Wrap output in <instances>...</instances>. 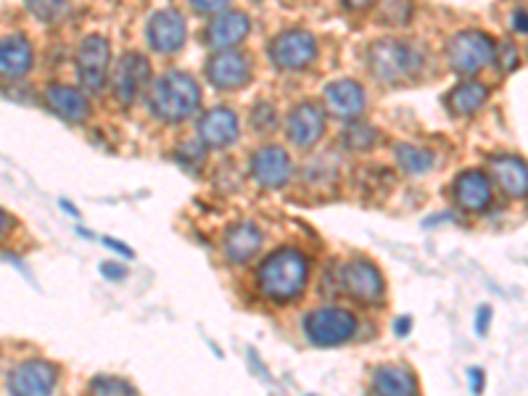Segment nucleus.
<instances>
[{"mask_svg": "<svg viewBox=\"0 0 528 396\" xmlns=\"http://www.w3.org/2000/svg\"><path fill=\"white\" fill-rule=\"evenodd\" d=\"M309 280V259L304 251L286 246L278 249L275 254L264 259L257 270V288L264 299L278 301H294L304 294Z\"/></svg>", "mask_w": 528, "mask_h": 396, "instance_id": "1", "label": "nucleus"}, {"mask_svg": "<svg viewBox=\"0 0 528 396\" xmlns=\"http://www.w3.org/2000/svg\"><path fill=\"white\" fill-rule=\"evenodd\" d=\"M148 103L156 117L167 119V122H183L193 117L201 106V88H198L196 77L188 72H167L151 85Z\"/></svg>", "mask_w": 528, "mask_h": 396, "instance_id": "2", "label": "nucleus"}, {"mask_svg": "<svg viewBox=\"0 0 528 396\" xmlns=\"http://www.w3.org/2000/svg\"><path fill=\"white\" fill-rule=\"evenodd\" d=\"M370 72L386 85H404L412 82L423 72V53L418 45L404 43V40H378L367 51Z\"/></svg>", "mask_w": 528, "mask_h": 396, "instance_id": "3", "label": "nucleus"}, {"mask_svg": "<svg viewBox=\"0 0 528 396\" xmlns=\"http://www.w3.org/2000/svg\"><path fill=\"white\" fill-rule=\"evenodd\" d=\"M494 56H497V43H494L492 35H486L481 30L457 32L447 45L449 66L460 74L481 72Z\"/></svg>", "mask_w": 528, "mask_h": 396, "instance_id": "4", "label": "nucleus"}, {"mask_svg": "<svg viewBox=\"0 0 528 396\" xmlns=\"http://www.w3.org/2000/svg\"><path fill=\"white\" fill-rule=\"evenodd\" d=\"M338 288L362 304H378L386 294L383 272L367 259H349L338 267Z\"/></svg>", "mask_w": 528, "mask_h": 396, "instance_id": "5", "label": "nucleus"}, {"mask_svg": "<svg viewBox=\"0 0 528 396\" xmlns=\"http://www.w3.org/2000/svg\"><path fill=\"white\" fill-rule=\"evenodd\" d=\"M304 333L315 346H341L357 333V317L349 309L323 307L304 320Z\"/></svg>", "mask_w": 528, "mask_h": 396, "instance_id": "6", "label": "nucleus"}, {"mask_svg": "<svg viewBox=\"0 0 528 396\" xmlns=\"http://www.w3.org/2000/svg\"><path fill=\"white\" fill-rule=\"evenodd\" d=\"M111 48L103 35H88L77 48V77L90 93H101L109 80Z\"/></svg>", "mask_w": 528, "mask_h": 396, "instance_id": "7", "label": "nucleus"}, {"mask_svg": "<svg viewBox=\"0 0 528 396\" xmlns=\"http://www.w3.org/2000/svg\"><path fill=\"white\" fill-rule=\"evenodd\" d=\"M272 64L288 72H299L315 64L317 59V37L307 30L280 32L270 45Z\"/></svg>", "mask_w": 528, "mask_h": 396, "instance_id": "8", "label": "nucleus"}, {"mask_svg": "<svg viewBox=\"0 0 528 396\" xmlns=\"http://www.w3.org/2000/svg\"><path fill=\"white\" fill-rule=\"evenodd\" d=\"M59 381V373L51 362L27 360L16 365L8 375V394L11 396H51Z\"/></svg>", "mask_w": 528, "mask_h": 396, "instance_id": "9", "label": "nucleus"}, {"mask_svg": "<svg viewBox=\"0 0 528 396\" xmlns=\"http://www.w3.org/2000/svg\"><path fill=\"white\" fill-rule=\"evenodd\" d=\"M251 74H254V61L249 53L241 51H220L206 64V77L220 90H238L249 85Z\"/></svg>", "mask_w": 528, "mask_h": 396, "instance_id": "10", "label": "nucleus"}, {"mask_svg": "<svg viewBox=\"0 0 528 396\" xmlns=\"http://www.w3.org/2000/svg\"><path fill=\"white\" fill-rule=\"evenodd\" d=\"M148 77H151V64H148L146 56L138 51H127L114 69V96H117V101H135L140 90L148 85Z\"/></svg>", "mask_w": 528, "mask_h": 396, "instance_id": "11", "label": "nucleus"}, {"mask_svg": "<svg viewBox=\"0 0 528 396\" xmlns=\"http://www.w3.org/2000/svg\"><path fill=\"white\" fill-rule=\"evenodd\" d=\"M294 172V162L291 156L280 146H264L259 148L254 159H251V175L262 188H280L291 180Z\"/></svg>", "mask_w": 528, "mask_h": 396, "instance_id": "12", "label": "nucleus"}, {"mask_svg": "<svg viewBox=\"0 0 528 396\" xmlns=\"http://www.w3.org/2000/svg\"><path fill=\"white\" fill-rule=\"evenodd\" d=\"M185 16L177 8H164L148 22V43L159 53H177L185 45Z\"/></svg>", "mask_w": 528, "mask_h": 396, "instance_id": "13", "label": "nucleus"}, {"mask_svg": "<svg viewBox=\"0 0 528 396\" xmlns=\"http://www.w3.org/2000/svg\"><path fill=\"white\" fill-rule=\"evenodd\" d=\"M452 193H455L457 206L473 214L484 212L494 198L492 180L481 169H465V172H460L455 185H452Z\"/></svg>", "mask_w": 528, "mask_h": 396, "instance_id": "14", "label": "nucleus"}, {"mask_svg": "<svg viewBox=\"0 0 528 396\" xmlns=\"http://www.w3.org/2000/svg\"><path fill=\"white\" fill-rule=\"evenodd\" d=\"M238 132H241L238 117L225 106L209 109L198 122V140L209 148H228L238 140Z\"/></svg>", "mask_w": 528, "mask_h": 396, "instance_id": "15", "label": "nucleus"}, {"mask_svg": "<svg viewBox=\"0 0 528 396\" xmlns=\"http://www.w3.org/2000/svg\"><path fill=\"white\" fill-rule=\"evenodd\" d=\"M288 138L299 148H312L325 135V114L315 103H299L288 114Z\"/></svg>", "mask_w": 528, "mask_h": 396, "instance_id": "16", "label": "nucleus"}, {"mask_svg": "<svg viewBox=\"0 0 528 396\" xmlns=\"http://www.w3.org/2000/svg\"><path fill=\"white\" fill-rule=\"evenodd\" d=\"M249 16L243 11H222L206 24V45L217 48V51H228L233 45H238L243 37L249 35Z\"/></svg>", "mask_w": 528, "mask_h": 396, "instance_id": "17", "label": "nucleus"}, {"mask_svg": "<svg viewBox=\"0 0 528 396\" xmlns=\"http://www.w3.org/2000/svg\"><path fill=\"white\" fill-rule=\"evenodd\" d=\"M262 241L264 235L257 222L243 220V222H235L233 228H228V233L222 238V251H225V259H228V262L243 264L249 262L254 254H259Z\"/></svg>", "mask_w": 528, "mask_h": 396, "instance_id": "18", "label": "nucleus"}, {"mask_svg": "<svg viewBox=\"0 0 528 396\" xmlns=\"http://www.w3.org/2000/svg\"><path fill=\"white\" fill-rule=\"evenodd\" d=\"M325 106H328L330 114H336L341 119H357L365 111V90H362L360 82L354 80H336L330 82L323 93Z\"/></svg>", "mask_w": 528, "mask_h": 396, "instance_id": "19", "label": "nucleus"}, {"mask_svg": "<svg viewBox=\"0 0 528 396\" xmlns=\"http://www.w3.org/2000/svg\"><path fill=\"white\" fill-rule=\"evenodd\" d=\"M45 101L51 106L61 119L66 122H74V125H80L85 119L90 117V101L88 96L82 93L80 88H72V85H51V88L45 90Z\"/></svg>", "mask_w": 528, "mask_h": 396, "instance_id": "20", "label": "nucleus"}, {"mask_svg": "<svg viewBox=\"0 0 528 396\" xmlns=\"http://www.w3.org/2000/svg\"><path fill=\"white\" fill-rule=\"evenodd\" d=\"M35 64L30 40L24 35H6L0 37V77L16 80L24 77Z\"/></svg>", "mask_w": 528, "mask_h": 396, "instance_id": "21", "label": "nucleus"}, {"mask_svg": "<svg viewBox=\"0 0 528 396\" xmlns=\"http://www.w3.org/2000/svg\"><path fill=\"white\" fill-rule=\"evenodd\" d=\"M492 172L497 185L507 193V196L513 198L526 196L528 172L523 159H518V156H497V159H492Z\"/></svg>", "mask_w": 528, "mask_h": 396, "instance_id": "22", "label": "nucleus"}, {"mask_svg": "<svg viewBox=\"0 0 528 396\" xmlns=\"http://www.w3.org/2000/svg\"><path fill=\"white\" fill-rule=\"evenodd\" d=\"M415 375L402 365H383L373 373L375 396H415Z\"/></svg>", "mask_w": 528, "mask_h": 396, "instance_id": "23", "label": "nucleus"}, {"mask_svg": "<svg viewBox=\"0 0 528 396\" xmlns=\"http://www.w3.org/2000/svg\"><path fill=\"white\" fill-rule=\"evenodd\" d=\"M449 109L455 114H462V117H470L476 114L478 109H484V103L489 101V88L481 85V82H462L457 85L452 93H449Z\"/></svg>", "mask_w": 528, "mask_h": 396, "instance_id": "24", "label": "nucleus"}, {"mask_svg": "<svg viewBox=\"0 0 528 396\" xmlns=\"http://www.w3.org/2000/svg\"><path fill=\"white\" fill-rule=\"evenodd\" d=\"M396 162L407 175H426L428 169L436 164V156L428 148L412 146V143H399L396 146Z\"/></svg>", "mask_w": 528, "mask_h": 396, "instance_id": "25", "label": "nucleus"}, {"mask_svg": "<svg viewBox=\"0 0 528 396\" xmlns=\"http://www.w3.org/2000/svg\"><path fill=\"white\" fill-rule=\"evenodd\" d=\"M90 396H138L130 383L122 378H111V375H98L90 381Z\"/></svg>", "mask_w": 528, "mask_h": 396, "instance_id": "26", "label": "nucleus"}, {"mask_svg": "<svg viewBox=\"0 0 528 396\" xmlns=\"http://www.w3.org/2000/svg\"><path fill=\"white\" fill-rule=\"evenodd\" d=\"M375 138H378V132H375V127L370 125H354L344 132V140L349 143V148H354V151H365V148H370L375 143Z\"/></svg>", "mask_w": 528, "mask_h": 396, "instance_id": "27", "label": "nucleus"}, {"mask_svg": "<svg viewBox=\"0 0 528 396\" xmlns=\"http://www.w3.org/2000/svg\"><path fill=\"white\" fill-rule=\"evenodd\" d=\"M278 125V114L272 109L270 103H257L254 111H251V127L254 132H272Z\"/></svg>", "mask_w": 528, "mask_h": 396, "instance_id": "28", "label": "nucleus"}, {"mask_svg": "<svg viewBox=\"0 0 528 396\" xmlns=\"http://www.w3.org/2000/svg\"><path fill=\"white\" fill-rule=\"evenodd\" d=\"M30 11L37 16H43V19H53L56 14L66 11L64 3H30Z\"/></svg>", "mask_w": 528, "mask_h": 396, "instance_id": "29", "label": "nucleus"}, {"mask_svg": "<svg viewBox=\"0 0 528 396\" xmlns=\"http://www.w3.org/2000/svg\"><path fill=\"white\" fill-rule=\"evenodd\" d=\"M101 272L109 280H125V275H127L125 267H122V264H114V262H103Z\"/></svg>", "mask_w": 528, "mask_h": 396, "instance_id": "30", "label": "nucleus"}, {"mask_svg": "<svg viewBox=\"0 0 528 396\" xmlns=\"http://www.w3.org/2000/svg\"><path fill=\"white\" fill-rule=\"evenodd\" d=\"M489 320H492V307L478 309V320H476L478 336H486V330H489Z\"/></svg>", "mask_w": 528, "mask_h": 396, "instance_id": "31", "label": "nucleus"}, {"mask_svg": "<svg viewBox=\"0 0 528 396\" xmlns=\"http://www.w3.org/2000/svg\"><path fill=\"white\" fill-rule=\"evenodd\" d=\"M193 8L196 11H204V14H222V11H228V6L225 3H217V0H206V3H193Z\"/></svg>", "mask_w": 528, "mask_h": 396, "instance_id": "32", "label": "nucleus"}, {"mask_svg": "<svg viewBox=\"0 0 528 396\" xmlns=\"http://www.w3.org/2000/svg\"><path fill=\"white\" fill-rule=\"evenodd\" d=\"M468 375H470V391H473V394H481V391H484V370H476V367H470L468 370Z\"/></svg>", "mask_w": 528, "mask_h": 396, "instance_id": "33", "label": "nucleus"}, {"mask_svg": "<svg viewBox=\"0 0 528 396\" xmlns=\"http://www.w3.org/2000/svg\"><path fill=\"white\" fill-rule=\"evenodd\" d=\"M103 243H106V246H109L111 251H119V254H122V257H125V259H132V257H135V251H132L130 246H125V243L111 241V238H103Z\"/></svg>", "mask_w": 528, "mask_h": 396, "instance_id": "34", "label": "nucleus"}, {"mask_svg": "<svg viewBox=\"0 0 528 396\" xmlns=\"http://www.w3.org/2000/svg\"><path fill=\"white\" fill-rule=\"evenodd\" d=\"M513 30L521 32V35H526V8H518V11H513Z\"/></svg>", "mask_w": 528, "mask_h": 396, "instance_id": "35", "label": "nucleus"}, {"mask_svg": "<svg viewBox=\"0 0 528 396\" xmlns=\"http://www.w3.org/2000/svg\"><path fill=\"white\" fill-rule=\"evenodd\" d=\"M11 228H14V220H11V214H8L6 209H0V238H6V235L11 233Z\"/></svg>", "mask_w": 528, "mask_h": 396, "instance_id": "36", "label": "nucleus"}, {"mask_svg": "<svg viewBox=\"0 0 528 396\" xmlns=\"http://www.w3.org/2000/svg\"><path fill=\"white\" fill-rule=\"evenodd\" d=\"M410 328H412L410 317H399V320H396V333H399V336H407V330Z\"/></svg>", "mask_w": 528, "mask_h": 396, "instance_id": "37", "label": "nucleus"}, {"mask_svg": "<svg viewBox=\"0 0 528 396\" xmlns=\"http://www.w3.org/2000/svg\"><path fill=\"white\" fill-rule=\"evenodd\" d=\"M61 206H64L66 212H72L74 217H77V214H80V212H77V206H72V204H69V201H61Z\"/></svg>", "mask_w": 528, "mask_h": 396, "instance_id": "38", "label": "nucleus"}]
</instances>
